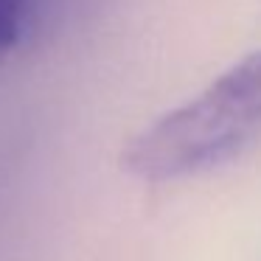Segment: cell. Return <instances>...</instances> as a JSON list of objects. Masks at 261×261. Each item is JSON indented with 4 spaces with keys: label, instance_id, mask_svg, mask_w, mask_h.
I'll return each instance as SVG.
<instances>
[{
    "label": "cell",
    "instance_id": "cell-1",
    "mask_svg": "<svg viewBox=\"0 0 261 261\" xmlns=\"http://www.w3.org/2000/svg\"><path fill=\"white\" fill-rule=\"evenodd\" d=\"M261 141V51L216 76L199 96L160 115L124 149V169L146 182L205 174Z\"/></svg>",
    "mask_w": 261,
    "mask_h": 261
},
{
    "label": "cell",
    "instance_id": "cell-2",
    "mask_svg": "<svg viewBox=\"0 0 261 261\" xmlns=\"http://www.w3.org/2000/svg\"><path fill=\"white\" fill-rule=\"evenodd\" d=\"M25 9H29V0H0V62L17 45Z\"/></svg>",
    "mask_w": 261,
    "mask_h": 261
}]
</instances>
